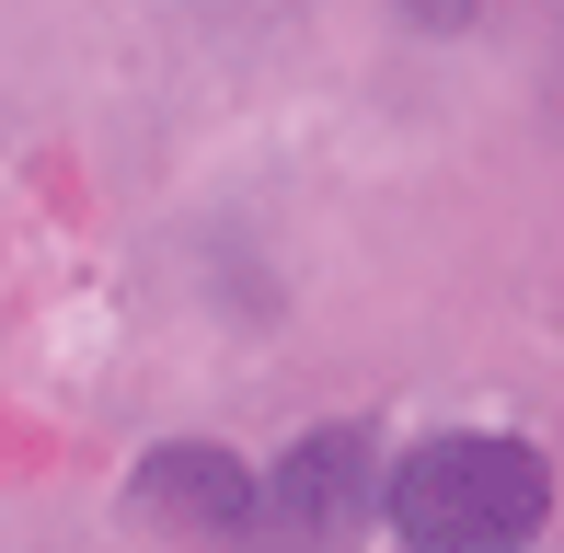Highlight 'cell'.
Listing matches in <instances>:
<instances>
[{
	"label": "cell",
	"mask_w": 564,
	"mask_h": 553,
	"mask_svg": "<svg viewBox=\"0 0 564 553\" xmlns=\"http://www.w3.org/2000/svg\"><path fill=\"white\" fill-rule=\"evenodd\" d=\"M127 508H139V519H162V531H173V542H196V553H242L253 531L276 542V508L253 496V473L230 462V449H208V438L150 449V462H139V485H127Z\"/></svg>",
	"instance_id": "cell-3"
},
{
	"label": "cell",
	"mask_w": 564,
	"mask_h": 553,
	"mask_svg": "<svg viewBox=\"0 0 564 553\" xmlns=\"http://www.w3.org/2000/svg\"><path fill=\"white\" fill-rule=\"evenodd\" d=\"M380 519L403 553H530V531L553 519V462L507 426H438L392 462Z\"/></svg>",
	"instance_id": "cell-1"
},
{
	"label": "cell",
	"mask_w": 564,
	"mask_h": 553,
	"mask_svg": "<svg viewBox=\"0 0 564 553\" xmlns=\"http://www.w3.org/2000/svg\"><path fill=\"white\" fill-rule=\"evenodd\" d=\"M403 23H426V35H460V23H473V0H392Z\"/></svg>",
	"instance_id": "cell-4"
},
{
	"label": "cell",
	"mask_w": 564,
	"mask_h": 553,
	"mask_svg": "<svg viewBox=\"0 0 564 553\" xmlns=\"http://www.w3.org/2000/svg\"><path fill=\"white\" fill-rule=\"evenodd\" d=\"M380 496H392V473H380L369 426H312V438L265 473V508H276V542H289V553L357 542V519H369Z\"/></svg>",
	"instance_id": "cell-2"
}]
</instances>
